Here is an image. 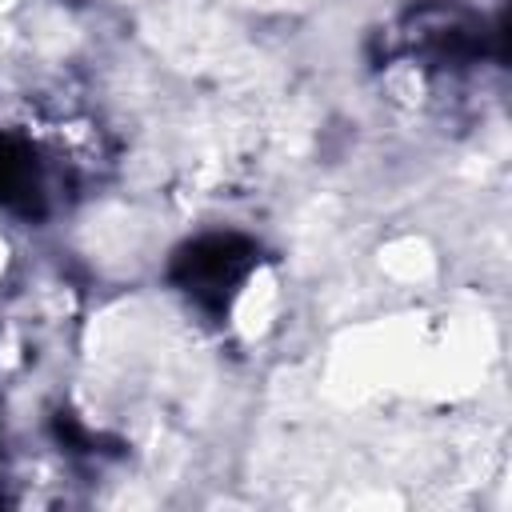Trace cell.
<instances>
[{
    "label": "cell",
    "instance_id": "cell-1",
    "mask_svg": "<svg viewBox=\"0 0 512 512\" xmlns=\"http://www.w3.org/2000/svg\"><path fill=\"white\" fill-rule=\"evenodd\" d=\"M396 52L416 60L424 72H468L484 60L488 40L496 32L456 0H424L412 4L396 24Z\"/></svg>",
    "mask_w": 512,
    "mask_h": 512
},
{
    "label": "cell",
    "instance_id": "cell-2",
    "mask_svg": "<svg viewBox=\"0 0 512 512\" xmlns=\"http://www.w3.org/2000/svg\"><path fill=\"white\" fill-rule=\"evenodd\" d=\"M260 264V248L240 232H204L176 248L168 280L208 316H224Z\"/></svg>",
    "mask_w": 512,
    "mask_h": 512
},
{
    "label": "cell",
    "instance_id": "cell-3",
    "mask_svg": "<svg viewBox=\"0 0 512 512\" xmlns=\"http://www.w3.org/2000/svg\"><path fill=\"white\" fill-rule=\"evenodd\" d=\"M0 208L20 212V216L44 212V188H40L36 156L24 140H16L8 132H0Z\"/></svg>",
    "mask_w": 512,
    "mask_h": 512
}]
</instances>
